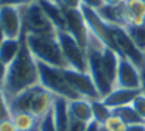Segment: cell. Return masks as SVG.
<instances>
[{"mask_svg": "<svg viewBox=\"0 0 145 131\" xmlns=\"http://www.w3.org/2000/svg\"><path fill=\"white\" fill-rule=\"evenodd\" d=\"M39 83V72H38V61L31 55L25 41V33L20 34V50L17 56L8 64L7 75L2 83V90L10 103L14 97H17L25 89Z\"/></svg>", "mask_w": 145, "mask_h": 131, "instance_id": "1", "label": "cell"}, {"mask_svg": "<svg viewBox=\"0 0 145 131\" xmlns=\"http://www.w3.org/2000/svg\"><path fill=\"white\" fill-rule=\"evenodd\" d=\"M53 102H55L53 94L48 89H45L41 83H38L35 86L25 89L24 92H20L17 97H14L8 103V109H10V112L27 111L35 114L36 117L42 119L52 111Z\"/></svg>", "mask_w": 145, "mask_h": 131, "instance_id": "2", "label": "cell"}, {"mask_svg": "<svg viewBox=\"0 0 145 131\" xmlns=\"http://www.w3.org/2000/svg\"><path fill=\"white\" fill-rule=\"evenodd\" d=\"M25 41L36 61L59 69H67L56 34H25Z\"/></svg>", "mask_w": 145, "mask_h": 131, "instance_id": "3", "label": "cell"}, {"mask_svg": "<svg viewBox=\"0 0 145 131\" xmlns=\"http://www.w3.org/2000/svg\"><path fill=\"white\" fill-rule=\"evenodd\" d=\"M38 72H39V83L48 89L53 95L63 97L67 100H75L80 98L78 94L72 89V86L69 84L64 70L55 66H48L45 62L38 61Z\"/></svg>", "mask_w": 145, "mask_h": 131, "instance_id": "4", "label": "cell"}, {"mask_svg": "<svg viewBox=\"0 0 145 131\" xmlns=\"http://www.w3.org/2000/svg\"><path fill=\"white\" fill-rule=\"evenodd\" d=\"M19 9L22 17V31L25 34H56V28L48 20L38 0L19 6Z\"/></svg>", "mask_w": 145, "mask_h": 131, "instance_id": "5", "label": "cell"}, {"mask_svg": "<svg viewBox=\"0 0 145 131\" xmlns=\"http://www.w3.org/2000/svg\"><path fill=\"white\" fill-rule=\"evenodd\" d=\"M56 37L63 56L67 62V67L78 72H88V53H86V50L67 31H58Z\"/></svg>", "mask_w": 145, "mask_h": 131, "instance_id": "6", "label": "cell"}, {"mask_svg": "<svg viewBox=\"0 0 145 131\" xmlns=\"http://www.w3.org/2000/svg\"><path fill=\"white\" fill-rule=\"evenodd\" d=\"M111 27V33L112 37L116 41L117 50H119V55H123L133 61L139 69L145 66V52H142L140 48L136 47V44L131 41V37L128 36L125 27H117V25H109Z\"/></svg>", "mask_w": 145, "mask_h": 131, "instance_id": "7", "label": "cell"}, {"mask_svg": "<svg viewBox=\"0 0 145 131\" xmlns=\"http://www.w3.org/2000/svg\"><path fill=\"white\" fill-rule=\"evenodd\" d=\"M63 70H64V75H66L69 84L78 94L80 98H86V100L101 98L97 87L94 84V80H92V77L88 72H78V70H73V69H69V67L63 69Z\"/></svg>", "mask_w": 145, "mask_h": 131, "instance_id": "8", "label": "cell"}, {"mask_svg": "<svg viewBox=\"0 0 145 131\" xmlns=\"http://www.w3.org/2000/svg\"><path fill=\"white\" fill-rule=\"evenodd\" d=\"M114 87H125V89H140V70L133 61L126 56H119L116 83ZM142 90V89H140Z\"/></svg>", "mask_w": 145, "mask_h": 131, "instance_id": "9", "label": "cell"}, {"mask_svg": "<svg viewBox=\"0 0 145 131\" xmlns=\"http://www.w3.org/2000/svg\"><path fill=\"white\" fill-rule=\"evenodd\" d=\"M63 9H64V19H66V31L86 50L89 41V28L86 25L81 9L80 8L76 9L63 8Z\"/></svg>", "mask_w": 145, "mask_h": 131, "instance_id": "10", "label": "cell"}, {"mask_svg": "<svg viewBox=\"0 0 145 131\" xmlns=\"http://www.w3.org/2000/svg\"><path fill=\"white\" fill-rule=\"evenodd\" d=\"M0 25L3 28L7 37L19 39L22 34V17L19 6L2 5L0 6Z\"/></svg>", "mask_w": 145, "mask_h": 131, "instance_id": "11", "label": "cell"}, {"mask_svg": "<svg viewBox=\"0 0 145 131\" xmlns=\"http://www.w3.org/2000/svg\"><path fill=\"white\" fill-rule=\"evenodd\" d=\"M142 94L140 89H125V87H114L106 97H103V103L112 111L120 106H128L133 103L136 97Z\"/></svg>", "mask_w": 145, "mask_h": 131, "instance_id": "12", "label": "cell"}, {"mask_svg": "<svg viewBox=\"0 0 145 131\" xmlns=\"http://www.w3.org/2000/svg\"><path fill=\"white\" fill-rule=\"evenodd\" d=\"M42 11L48 17V20L53 24L58 31H66V19H64V9L58 0H38Z\"/></svg>", "mask_w": 145, "mask_h": 131, "instance_id": "13", "label": "cell"}, {"mask_svg": "<svg viewBox=\"0 0 145 131\" xmlns=\"http://www.w3.org/2000/svg\"><path fill=\"white\" fill-rule=\"evenodd\" d=\"M67 108H69V115H70V119L80 120V122H83V123H91V122H92L91 100H86V98L69 100V103H67Z\"/></svg>", "mask_w": 145, "mask_h": 131, "instance_id": "14", "label": "cell"}, {"mask_svg": "<svg viewBox=\"0 0 145 131\" xmlns=\"http://www.w3.org/2000/svg\"><path fill=\"white\" fill-rule=\"evenodd\" d=\"M100 17L108 25H117V27H125L126 25V16H125V2L119 3L116 6H101L97 9Z\"/></svg>", "mask_w": 145, "mask_h": 131, "instance_id": "15", "label": "cell"}, {"mask_svg": "<svg viewBox=\"0 0 145 131\" xmlns=\"http://www.w3.org/2000/svg\"><path fill=\"white\" fill-rule=\"evenodd\" d=\"M125 16H126V25L144 24L145 22V0H125Z\"/></svg>", "mask_w": 145, "mask_h": 131, "instance_id": "16", "label": "cell"}, {"mask_svg": "<svg viewBox=\"0 0 145 131\" xmlns=\"http://www.w3.org/2000/svg\"><path fill=\"white\" fill-rule=\"evenodd\" d=\"M10 117L13 120L14 126L17 128V131H33L38 128L39 120L41 119L36 117L35 114L27 111H14L10 112Z\"/></svg>", "mask_w": 145, "mask_h": 131, "instance_id": "17", "label": "cell"}, {"mask_svg": "<svg viewBox=\"0 0 145 131\" xmlns=\"http://www.w3.org/2000/svg\"><path fill=\"white\" fill-rule=\"evenodd\" d=\"M19 50H20V37L19 39H10V37H7L3 41V44L0 45V58L8 66L17 56Z\"/></svg>", "mask_w": 145, "mask_h": 131, "instance_id": "18", "label": "cell"}, {"mask_svg": "<svg viewBox=\"0 0 145 131\" xmlns=\"http://www.w3.org/2000/svg\"><path fill=\"white\" fill-rule=\"evenodd\" d=\"M112 114L117 115V117H120L123 122H125L126 125H139V123H145L144 120L140 119V115L137 114V112L133 109L131 105L128 106H120V108H116L112 109Z\"/></svg>", "mask_w": 145, "mask_h": 131, "instance_id": "19", "label": "cell"}, {"mask_svg": "<svg viewBox=\"0 0 145 131\" xmlns=\"http://www.w3.org/2000/svg\"><path fill=\"white\" fill-rule=\"evenodd\" d=\"M91 108H92V120L97 122L98 125H103L106 122V119L112 114V111L105 105L101 98L91 100Z\"/></svg>", "mask_w": 145, "mask_h": 131, "instance_id": "20", "label": "cell"}, {"mask_svg": "<svg viewBox=\"0 0 145 131\" xmlns=\"http://www.w3.org/2000/svg\"><path fill=\"white\" fill-rule=\"evenodd\" d=\"M125 30L131 41L136 44V47L145 52V22L140 25H126Z\"/></svg>", "mask_w": 145, "mask_h": 131, "instance_id": "21", "label": "cell"}, {"mask_svg": "<svg viewBox=\"0 0 145 131\" xmlns=\"http://www.w3.org/2000/svg\"><path fill=\"white\" fill-rule=\"evenodd\" d=\"M101 126H103L106 131H126L128 125H126L120 117H117V115L111 114L109 117L106 119V122L101 125Z\"/></svg>", "mask_w": 145, "mask_h": 131, "instance_id": "22", "label": "cell"}, {"mask_svg": "<svg viewBox=\"0 0 145 131\" xmlns=\"http://www.w3.org/2000/svg\"><path fill=\"white\" fill-rule=\"evenodd\" d=\"M38 131H56V126H55V120H53V114H52V111L39 120Z\"/></svg>", "mask_w": 145, "mask_h": 131, "instance_id": "23", "label": "cell"}, {"mask_svg": "<svg viewBox=\"0 0 145 131\" xmlns=\"http://www.w3.org/2000/svg\"><path fill=\"white\" fill-rule=\"evenodd\" d=\"M131 106H133V109H134V111L137 112L139 115H140L142 120L145 122V94H144V92L139 94V95L136 97L134 100H133Z\"/></svg>", "mask_w": 145, "mask_h": 131, "instance_id": "24", "label": "cell"}, {"mask_svg": "<svg viewBox=\"0 0 145 131\" xmlns=\"http://www.w3.org/2000/svg\"><path fill=\"white\" fill-rule=\"evenodd\" d=\"M10 117V109H8V103L7 98L3 95V90H2V84H0V120Z\"/></svg>", "mask_w": 145, "mask_h": 131, "instance_id": "25", "label": "cell"}, {"mask_svg": "<svg viewBox=\"0 0 145 131\" xmlns=\"http://www.w3.org/2000/svg\"><path fill=\"white\" fill-rule=\"evenodd\" d=\"M88 128V123H83L80 120H75V119H70L69 122V131H86Z\"/></svg>", "mask_w": 145, "mask_h": 131, "instance_id": "26", "label": "cell"}, {"mask_svg": "<svg viewBox=\"0 0 145 131\" xmlns=\"http://www.w3.org/2000/svg\"><path fill=\"white\" fill-rule=\"evenodd\" d=\"M0 131H17V128L14 126L11 117H7L3 120H0Z\"/></svg>", "mask_w": 145, "mask_h": 131, "instance_id": "27", "label": "cell"}, {"mask_svg": "<svg viewBox=\"0 0 145 131\" xmlns=\"http://www.w3.org/2000/svg\"><path fill=\"white\" fill-rule=\"evenodd\" d=\"M59 5L66 9H76L81 5V0H58Z\"/></svg>", "mask_w": 145, "mask_h": 131, "instance_id": "28", "label": "cell"}, {"mask_svg": "<svg viewBox=\"0 0 145 131\" xmlns=\"http://www.w3.org/2000/svg\"><path fill=\"white\" fill-rule=\"evenodd\" d=\"M81 5L88 6V8H92V9H100L101 6H105L103 0H81Z\"/></svg>", "mask_w": 145, "mask_h": 131, "instance_id": "29", "label": "cell"}, {"mask_svg": "<svg viewBox=\"0 0 145 131\" xmlns=\"http://www.w3.org/2000/svg\"><path fill=\"white\" fill-rule=\"evenodd\" d=\"M36 2V0H0V6L2 5H11V6H24L27 3Z\"/></svg>", "mask_w": 145, "mask_h": 131, "instance_id": "30", "label": "cell"}, {"mask_svg": "<svg viewBox=\"0 0 145 131\" xmlns=\"http://www.w3.org/2000/svg\"><path fill=\"white\" fill-rule=\"evenodd\" d=\"M7 69H8V66L5 64L3 61H2V58H0V84L3 83V80H5V75H7Z\"/></svg>", "mask_w": 145, "mask_h": 131, "instance_id": "31", "label": "cell"}, {"mask_svg": "<svg viewBox=\"0 0 145 131\" xmlns=\"http://www.w3.org/2000/svg\"><path fill=\"white\" fill-rule=\"evenodd\" d=\"M126 131H145V123H139V125H129L126 128Z\"/></svg>", "mask_w": 145, "mask_h": 131, "instance_id": "32", "label": "cell"}, {"mask_svg": "<svg viewBox=\"0 0 145 131\" xmlns=\"http://www.w3.org/2000/svg\"><path fill=\"white\" fill-rule=\"evenodd\" d=\"M122 2H125V0H103V3L106 6H116V5H119V3H122Z\"/></svg>", "mask_w": 145, "mask_h": 131, "instance_id": "33", "label": "cell"}, {"mask_svg": "<svg viewBox=\"0 0 145 131\" xmlns=\"http://www.w3.org/2000/svg\"><path fill=\"white\" fill-rule=\"evenodd\" d=\"M7 39V34H5V31H3V28H2V25H0V45L3 44V41Z\"/></svg>", "mask_w": 145, "mask_h": 131, "instance_id": "34", "label": "cell"}, {"mask_svg": "<svg viewBox=\"0 0 145 131\" xmlns=\"http://www.w3.org/2000/svg\"><path fill=\"white\" fill-rule=\"evenodd\" d=\"M98 131H106V130H105V128H103V126H101V125H100V128H98Z\"/></svg>", "mask_w": 145, "mask_h": 131, "instance_id": "35", "label": "cell"}, {"mask_svg": "<svg viewBox=\"0 0 145 131\" xmlns=\"http://www.w3.org/2000/svg\"><path fill=\"white\" fill-rule=\"evenodd\" d=\"M33 131H38V128H36V130H33Z\"/></svg>", "mask_w": 145, "mask_h": 131, "instance_id": "36", "label": "cell"}]
</instances>
